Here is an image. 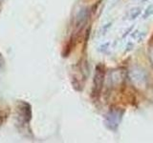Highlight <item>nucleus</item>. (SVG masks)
Listing matches in <instances>:
<instances>
[{
	"label": "nucleus",
	"instance_id": "1",
	"mask_svg": "<svg viewBox=\"0 0 153 143\" xmlns=\"http://www.w3.org/2000/svg\"><path fill=\"white\" fill-rule=\"evenodd\" d=\"M123 111L120 110H111L105 116V126H106L109 130L116 131L119 124L121 123V120L123 118Z\"/></svg>",
	"mask_w": 153,
	"mask_h": 143
},
{
	"label": "nucleus",
	"instance_id": "2",
	"mask_svg": "<svg viewBox=\"0 0 153 143\" xmlns=\"http://www.w3.org/2000/svg\"><path fill=\"white\" fill-rule=\"evenodd\" d=\"M103 81H104V68L102 64H99L96 67V73L93 80L92 94L94 97H99L100 91L102 89Z\"/></svg>",
	"mask_w": 153,
	"mask_h": 143
},
{
	"label": "nucleus",
	"instance_id": "3",
	"mask_svg": "<svg viewBox=\"0 0 153 143\" xmlns=\"http://www.w3.org/2000/svg\"><path fill=\"white\" fill-rule=\"evenodd\" d=\"M153 14V5H150V6H148L146 8V10L145 11L143 14V19H146L147 17H150V15Z\"/></svg>",
	"mask_w": 153,
	"mask_h": 143
},
{
	"label": "nucleus",
	"instance_id": "4",
	"mask_svg": "<svg viewBox=\"0 0 153 143\" xmlns=\"http://www.w3.org/2000/svg\"><path fill=\"white\" fill-rule=\"evenodd\" d=\"M141 13H142V10L140 9V8H138V9H136V10H134V11L131 13V14H130V19H136L139 15L141 14Z\"/></svg>",
	"mask_w": 153,
	"mask_h": 143
},
{
	"label": "nucleus",
	"instance_id": "5",
	"mask_svg": "<svg viewBox=\"0 0 153 143\" xmlns=\"http://www.w3.org/2000/svg\"><path fill=\"white\" fill-rule=\"evenodd\" d=\"M110 45V42H106V43H104L103 45H102L100 47V52H105L107 50H108V47Z\"/></svg>",
	"mask_w": 153,
	"mask_h": 143
},
{
	"label": "nucleus",
	"instance_id": "6",
	"mask_svg": "<svg viewBox=\"0 0 153 143\" xmlns=\"http://www.w3.org/2000/svg\"><path fill=\"white\" fill-rule=\"evenodd\" d=\"M133 49V43H131V42H129L128 44L126 45V52H130L131 50Z\"/></svg>",
	"mask_w": 153,
	"mask_h": 143
},
{
	"label": "nucleus",
	"instance_id": "7",
	"mask_svg": "<svg viewBox=\"0 0 153 143\" xmlns=\"http://www.w3.org/2000/svg\"><path fill=\"white\" fill-rule=\"evenodd\" d=\"M110 26H111V23H108V24H106V26L103 27V32H102V33H105V32L107 31V29H108V28H110Z\"/></svg>",
	"mask_w": 153,
	"mask_h": 143
},
{
	"label": "nucleus",
	"instance_id": "8",
	"mask_svg": "<svg viewBox=\"0 0 153 143\" xmlns=\"http://www.w3.org/2000/svg\"><path fill=\"white\" fill-rule=\"evenodd\" d=\"M2 64H3V57H2L1 54H0V67L2 66Z\"/></svg>",
	"mask_w": 153,
	"mask_h": 143
},
{
	"label": "nucleus",
	"instance_id": "9",
	"mask_svg": "<svg viewBox=\"0 0 153 143\" xmlns=\"http://www.w3.org/2000/svg\"><path fill=\"white\" fill-rule=\"evenodd\" d=\"M146 1H148V0H143V2H146Z\"/></svg>",
	"mask_w": 153,
	"mask_h": 143
}]
</instances>
